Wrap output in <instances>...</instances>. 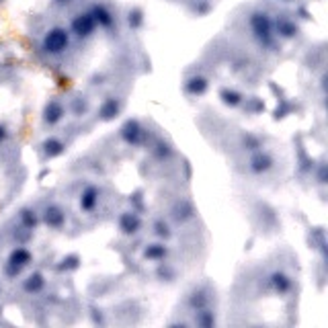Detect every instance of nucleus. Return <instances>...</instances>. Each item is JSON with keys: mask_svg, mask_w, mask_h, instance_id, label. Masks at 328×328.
<instances>
[{"mask_svg": "<svg viewBox=\"0 0 328 328\" xmlns=\"http://www.w3.org/2000/svg\"><path fill=\"white\" fill-rule=\"evenodd\" d=\"M68 33L64 29H51L43 39V49L47 53H62L68 47Z\"/></svg>", "mask_w": 328, "mask_h": 328, "instance_id": "f257e3e1", "label": "nucleus"}, {"mask_svg": "<svg viewBox=\"0 0 328 328\" xmlns=\"http://www.w3.org/2000/svg\"><path fill=\"white\" fill-rule=\"evenodd\" d=\"M29 263H31V252H29L27 248L19 246V248H15V250L11 252V256H9L7 273H9V275H17V273H21V269L27 267Z\"/></svg>", "mask_w": 328, "mask_h": 328, "instance_id": "f03ea898", "label": "nucleus"}, {"mask_svg": "<svg viewBox=\"0 0 328 328\" xmlns=\"http://www.w3.org/2000/svg\"><path fill=\"white\" fill-rule=\"evenodd\" d=\"M62 117H64V107H62L58 101H49V103L45 105V113H43L45 123L53 125V123H58Z\"/></svg>", "mask_w": 328, "mask_h": 328, "instance_id": "7ed1b4c3", "label": "nucleus"}, {"mask_svg": "<svg viewBox=\"0 0 328 328\" xmlns=\"http://www.w3.org/2000/svg\"><path fill=\"white\" fill-rule=\"evenodd\" d=\"M271 167H273L271 156H269V154H263V152L254 154V156H252V160H250V171H252V173H256V175L267 173Z\"/></svg>", "mask_w": 328, "mask_h": 328, "instance_id": "20e7f679", "label": "nucleus"}, {"mask_svg": "<svg viewBox=\"0 0 328 328\" xmlns=\"http://www.w3.org/2000/svg\"><path fill=\"white\" fill-rule=\"evenodd\" d=\"M66 222V215L60 207H47L45 209V224L49 228H62Z\"/></svg>", "mask_w": 328, "mask_h": 328, "instance_id": "39448f33", "label": "nucleus"}, {"mask_svg": "<svg viewBox=\"0 0 328 328\" xmlns=\"http://www.w3.org/2000/svg\"><path fill=\"white\" fill-rule=\"evenodd\" d=\"M72 29H74V33H76V35L86 37V35H90V33H92V29H94V19H92L90 15H82V17H78V19L74 21Z\"/></svg>", "mask_w": 328, "mask_h": 328, "instance_id": "423d86ee", "label": "nucleus"}, {"mask_svg": "<svg viewBox=\"0 0 328 328\" xmlns=\"http://www.w3.org/2000/svg\"><path fill=\"white\" fill-rule=\"evenodd\" d=\"M96 203H99V189L90 185V187H86V189L82 191L80 207H82L84 211H92V209L96 207Z\"/></svg>", "mask_w": 328, "mask_h": 328, "instance_id": "0eeeda50", "label": "nucleus"}, {"mask_svg": "<svg viewBox=\"0 0 328 328\" xmlns=\"http://www.w3.org/2000/svg\"><path fill=\"white\" fill-rule=\"evenodd\" d=\"M271 285H273V289L279 291V293H287L289 287H291V281H289V277L285 275V273L275 271V273L271 275Z\"/></svg>", "mask_w": 328, "mask_h": 328, "instance_id": "6e6552de", "label": "nucleus"}, {"mask_svg": "<svg viewBox=\"0 0 328 328\" xmlns=\"http://www.w3.org/2000/svg\"><path fill=\"white\" fill-rule=\"evenodd\" d=\"M119 228H121L125 234L138 232V228H140V217H138L136 213H123L121 220H119Z\"/></svg>", "mask_w": 328, "mask_h": 328, "instance_id": "1a4fd4ad", "label": "nucleus"}, {"mask_svg": "<svg viewBox=\"0 0 328 328\" xmlns=\"http://www.w3.org/2000/svg\"><path fill=\"white\" fill-rule=\"evenodd\" d=\"M43 152H45V156H47V158L60 156V154L64 152V144H62L60 140H56V138H49V140H45V142H43Z\"/></svg>", "mask_w": 328, "mask_h": 328, "instance_id": "9d476101", "label": "nucleus"}, {"mask_svg": "<svg viewBox=\"0 0 328 328\" xmlns=\"http://www.w3.org/2000/svg\"><path fill=\"white\" fill-rule=\"evenodd\" d=\"M140 136H142V129H140L138 121H127L123 127V138L129 144H140Z\"/></svg>", "mask_w": 328, "mask_h": 328, "instance_id": "9b49d317", "label": "nucleus"}, {"mask_svg": "<svg viewBox=\"0 0 328 328\" xmlns=\"http://www.w3.org/2000/svg\"><path fill=\"white\" fill-rule=\"evenodd\" d=\"M45 285V281H43V275L41 273H33V275H29V279L25 281V291L27 293H37V291H41V287Z\"/></svg>", "mask_w": 328, "mask_h": 328, "instance_id": "f8f14e48", "label": "nucleus"}, {"mask_svg": "<svg viewBox=\"0 0 328 328\" xmlns=\"http://www.w3.org/2000/svg\"><path fill=\"white\" fill-rule=\"evenodd\" d=\"M252 25H254L256 35H258L263 41H267V37H269V21H267V17H265V15H254V17H252Z\"/></svg>", "mask_w": 328, "mask_h": 328, "instance_id": "ddd939ff", "label": "nucleus"}, {"mask_svg": "<svg viewBox=\"0 0 328 328\" xmlns=\"http://www.w3.org/2000/svg\"><path fill=\"white\" fill-rule=\"evenodd\" d=\"M21 224H23L25 230H33V228L37 226V215H35V211L23 209V211H21Z\"/></svg>", "mask_w": 328, "mask_h": 328, "instance_id": "4468645a", "label": "nucleus"}, {"mask_svg": "<svg viewBox=\"0 0 328 328\" xmlns=\"http://www.w3.org/2000/svg\"><path fill=\"white\" fill-rule=\"evenodd\" d=\"M117 111H119V105H117L113 99H109V101L103 105V109H101V117H103V119H111V117L117 115Z\"/></svg>", "mask_w": 328, "mask_h": 328, "instance_id": "2eb2a0df", "label": "nucleus"}, {"mask_svg": "<svg viewBox=\"0 0 328 328\" xmlns=\"http://www.w3.org/2000/svg\"><path fill=\"white\" fill-rule=\"evenodd\" d=\"M205 88H207V82L203 78H191L187 82V92H191V94H201Z\"/></svg>", "mask_w": 328, "mask_h": 328, "instance_id": "dca6fc26", "label": "nucleus"}, {"mask_svg": "<svg viewBox=\"0 0 328 328\" xmlns=\"http://www.w3.org/2000/svg\"><path fill=\"white\" fill-rule=\"evenodd\" d=\"M164 256H167V248H164L162 244H154V246H150V248L146 250V258L160 260V258H164Z\"/></svg>", "mask_w": 328, "mask_h": 328, "instance_id": "f3484780", "label": "nucleus"}, {"mask_svg": "<svg viewBox=\"0 0 328 328\" xmlns=\"http://www.w3.org/2000/svg\"><path fill=\"white\" fill-rule=\"evenodd\" d=\"M222 96H224V103L226 105H232V107H236V105H240V94H236V92H230V90H224L222 92Z\"/></svg>", "mask_w": 328, "mask_h": 328, "instance_id": "a211bd4d", "label": "nucleus"}, {"mask_svg": "<svg viewBox=\"0 0 328 328\" xmlns=\"http://www.w3.org/2000/svg\"><path fill=\"white\" fill-rule=\"evenodd\" d=\"M94 19H96L99 23H103V25H111V17H109L103 9H99V7L94 9Z\"/></svg>", "mask_w": 328, "mask_h": 328, "instance_id": "6ab92c4d", "label": "nucleus"}, {"mask_svg": "<svg viewBox=\"0 0 328 328\" xmlns=\"http://www.w3.org/2000/svg\"><path fill=\"white\" fill-rule=\"evenodd\" d=\"M156 232H158V236H164V238H169V236H171L169 226H167V224H162V222H158V224H156Z\"/></svg>", "mask_w": 328, "mask_h": 328, "instance_id": "aec40b11", "label": "nucleus"}, {"mask_svg": "<svg viewBox=\"0 0 328 328\" xmlns=\"http://www.w3.org/2000/svg\"><path fill=\"white\" fill-rule=\"evenodd\" d=\"M78 258L76 256H70V258H64V265H62V269H74L78 263H76Z\"/></svg>", "mask_w": 328, "mask_h": 328, "instance_id": "412c9836", "label": "nucleus"}, {"mask_svg": "<svg viewBox=\"0 0 328 328\" xmlns=\"http://www.w3.org/2000/svg\"><path fill=\"white\" fill-rule=\"evenodd\" d=\"M7 140V127L5 125H0V144H3Z\"/></svg>", "mask_w": 328, "mask_h": 328, "instance_id": "4be33fe9", "label": "nucleus"}]
</instances>
